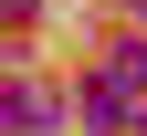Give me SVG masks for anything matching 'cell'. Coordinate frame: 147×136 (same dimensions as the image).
<instances>
[{
  "instance_id": "obj_1",
  "label": "cell",
  "mask_w": 147,
  "mask_h": 136,
  "mask_svg": "<svg viewBox=\"0 0 147 136\" xmlns=\"http://www.w3.org/2000/svg\"><path fill=\"white\" fill-rule=\"evenodd\" d=\"M0 126H11V136H53V94L21 84V73H0Z\"/></svg>"
},
{
  "instance_id": "obj_2",
  "label": "cell",
  "mask_w": 147,
  "mask_h": 136,
  "mask_svg": "<svg viewBox=\"0 0 147 136\" xmlns=\"http://www.w3.org/2000/svg\"><path fill=\"white\" fill-rule=\"evenodd\" d=\"M105 84H116V94H126V84H147V42H126L116 63H105Z\"/></svg>"
},
{
  "instance_id": "obj_3",
  "label": "cell",
  "mask_w": 147,
  "mask_h": 136,
  "mask_svg": "<svg viewBox=\"0 0 147 136\" xmlns=\"http://www.w3.org/2000/svg\"><path fill=\"white\" fill-rule=\"evenodd\" d=\"M126 11H147V0H126Z\"/></svg>"
}]
</instances>
